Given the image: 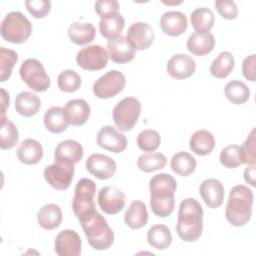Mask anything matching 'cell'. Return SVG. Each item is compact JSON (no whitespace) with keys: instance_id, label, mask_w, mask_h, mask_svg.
Returning a JSON list of instances; mask_svg holds the SVG:
<instances>
[{"instance_id":"d4e9b609","label":"cell","mask_w":256,"mask_h":256,"mask_svg":"<svg viewBox=\"0 0 256 256\" xmlns=\"http://www.w3.org/2000/svg\"><path fill=\"white\" fill-rule=\"evenodd\" d=\"M125 224L131 229H140L148 222V212L144 202L133 200L124 214Z\"/></svg>"},{"instance_id":"44dd1931","label":"cell","mask_w":256,"mask_h":256,"mask_svg":"<svg viewBox=\"0 0 256 256\" xmlns=\"http://www.w3.org/2000/svg\"><path fill=\"white\" fill-rule=\"evenodd\" d=\"M68 124L81 126L86 123L90 116V106L84 99H72L63 108Z\"/></svg>"},{"instance_id":"4dcf8cb0","label":"cell","mask_w":256,"mask_h":256,"mask_svg":"<svg viewBox=\"0 0 256 256\" xmlns=\"http://www.w3.org/2000/svg\"><path fill=\"white\" fill-rule=\"evenodd\" d=\"M44 125L49 132L54 134H59L65 131L68 127V122L63 108L60 106L50 107L45 112Z\"/></svg>"},{"instance_id":"5bb4252c","label":"cell","mask_w":256,"mask_h":256,"mask_svg":"<svg viewBox=\"0 0 256 256\" xmlns=\"http://www.w3.org/2000/svg\"><path fill=\"white\" fill-rule=\"evenodd\" d=\"M85 165L87 171L100 180L110 179L117 170L116 162L111 157L100 153L91 154Z\"/></svg>"},{"instance_id":"ac0fdd59","label":"cell","mask_w":256,"mask_h":256,"mask_svg":"<svg viewBox=\"0 0 256 256\" xmlns=\"http://www.w3.org/2000/svg\"><path fill=\"white\" fill-rule=\"evenodd\" d=\"M199 193L205 204L211 209L220 207L225 196L223 184L215 178L203 180L199 186Z\"/></svg>"},{"instance_id":"6da1fadb","label":"cell","mask_w":256,"mask_h":256,"mask_svg":"<svg viewBox=\"0 0 256 256\" xmlns=\"http://www.w3.org/2000/svg\"><path fill=\"white\" fill-rule=\"evenodd\" d=\"M176 189V179L168 173L156 174L150 179V207L156 216L165 218L172 214Z\"/></svg>"},{"instance_id":"52a82bcc","label":"cell","mask_w":256,"mask_h":256,"mask_svg":"<svg viewBox=\"0 0 256 256\" xmlns=\"http://www.w3.org/2000/svg\"><path fill=\"white\" fill-rule=\"evenodd\" d=\"M140 114V101L135 97H125L115 105L112 117L117 128L123 132H127L134 128Z\"/></svg>"},{"instance_id":"4316f807","label":"cell","mask_w":256,"mask_h":256,"mask_svg":"<svg viewBox=\"0 0 256 256\" xmlns=\"http://www.w3.org/2000/svg\"><path fill=\"white\" fill-rule=\"evenodd\" d=\"M41 107L40 98L28 91L20 92L15 99V110L16 112L24 117H32L36 115Z\"/></svg>"},{"instance_id":"5b68a950","label":"cell","mask_w":256,"mask_h":256,"mask_svg":"<svg viewBox=\"0 0 256 256\" xmlns=\"http://www.w3.org/2000/svg\"><path fill=\"white\" fill-rule=\"evenodd\" d=\"M32 33V24L28 18L19 11L8 13L2 20L0 27L1 37L13 44L24 43Z\"/></svg>"},{"instance_id":"8992f818","label":"cell","mask_w":256,"mask_h":256,"mask_svg":"<svg viewBox=\"0 0 256 256\" xmlns=\"http://www.w3.org/2000/svg\"><path fill=\"white\" fill-rule=\"evenodd\" d=\"M95 192L96 184L93 180L82 178L77 182L72 200V209L79 222L97 211L94 202Z\"/></svg>"},{"instance_id":"603a6c76","label":"cell","mask_w":256,"mask_h":256,"mask_svg":"<svg viewBox=\"0 0 256 256\" xmlns=\"http://www.w3.org/2000/svg\"><path fill=\"white\" fill-rule=\"evenodd\" d=\"M17 157L21 163L35 165L43 158V148L35 139H24L17 148Z\"/></svg>"},{"instance_id":"f1b7e54d","label":"cell","mask_w":256,"mask_h":256,"mask_svg":"<svg viewBox=\"0 0 256 256\" xmlns=\"http://www.w3.org/2000/svg\"><path fill=\"white\" fill-rule=\"evenodd\" d=\"M71 42L76 45H86L92 42L96 35V29L91 23H72L67 30Z\"/></svg>"},{"instance_id":"9a60e30c","label":"cell","mask_w":256,"mask_h":256,"mask_svg":"<svg viewBox=\"0 0 256 256\" xmlns=\"http://www.w3.org/2000/svg\"><path fill=\"white\" fill-rule=\"evenodd\" d=\"M97 144L110 152L121 153L127 147V138L111 125L100 128L97 133Z\"/></svg>"},{"instance_id":"f35d334b","label":"cell","mask_w":256,"mask_h":256,"mask_svg":"<svg viewBox=\"0 0 256 256\" xmlns=\"http://www.w3.org/2000/svg\"><path fill=\"white\" fill-rule=\"evenodd\" d=\"M18 61V54L5 47L0 48V81L5 82L11 76L14 65Z\"/></svg>"},{"instance_id":"7dc6e473","label":"cell","mask_w":256,"mask_h":256,"mask_svg":"<svg viewBox=\"0 0 256 256\" xmlns=\"http://www.w3.org/2000/svg\"><path fill=\"white\" fill-rule=\"evenodd\" d=\"M255 54H251L246 57L242 63L243 76L251 82L255 81Z\"/></svg>"},{"instance_id":"74e56055","label":"cell","mask_w":256,"mask_h":256,"mask_svg":"<svg viewBox=\"0 0 256 256\" xmlns=\"http://www.w3.org/2000/svg\"><path fill=\"white\" fill-rule=\"evenodd\" d=\"M19 140L18 129L15 124L5 118L1 117V129H0V147L3 150H9L13 148Z\"/></svg>"},{"instance_id":"8d00e7d4","label":"cell","mask_w":256,"mask_h":256,"mask_svg":"<svg viewBox=\"0 0 256 256\" xmlns=\"http://www.w3.org/2000/svg\"><path fill=\"white\" fill-rule=\"evenodd\" d=\"M167 164V158L160 152L145 153L138 157V168L146 173H151L159 169H163Z\"/></svg>"},{"instance_id":"7a4b0ae2","label":"cell","mask_w":256,"mask_h":256,"mask_svg":"<svg viewBox=\"0 0 256 256\" xmlns=\"http://www.w3.org/2000/svg\"><path fill=\"white\" fill-rule=\"evenodd\" d=\"M203 231V208L194 198L181 201L178 210L176 232L185 242H194Z\"/></svg>"},{"instance_id":"4fadbf2b","label":"cell","mask_w":256,"mask_h":256,"mask_svg":"<svg viewBox=\"0 0 256 256\" xmlns=\"http://www.w3.org/2000/svg\"><path fill=\"white\" fill-rule=\"evenodd\" d=\"M154 38L155 35L152 27L145 22L133 23L128 28L126 35L128 43L136 51L148 49L152 45Z\"/></svg>"},{"instance_id":"3957f363","label":"cell","mask_w":256,"mask_h":256,"mask_svg":"<svg viewBox=\"0 0 256 256\" xmlns=\"http://www.w3.org/2000/svg\"><path fill=\"white\" fill-rule=\"evenodd\" d=\"M253 200V192L247 186H234L230 191L225 209L226 220L235 227L245 226L252 216Z\"/></svg>"},{"instance_id":"cb8c5ba5","label":"cell","mask_w":256,"mask_h":256,"mask_svg":"<svg viewBox=\"0 0 256 256\" xmlns=\"http://www.w3.org/2000/svg\"><path fill=\"white\" fill-rule=\"evenodd\" d=\"M186 46L190 53L196 56H204L214 49L215 38L210 32L204 34L194 32L189 36Z\"/></svg>"},{"instance_id":"681fc988","label":"cell","mask_w":256,"mask_h":256,"mask_svg":"<svg viewBox=\"0 0 256 256\" xmlns=\"http://www.w3.org/2000/svg\"><path fill=\"white\" fill-rule=\"evenodd\" d=\"M1 103H2L1 117H5V110H6V107L9 106L10 98H9V94L3 88H1Z\"/></svg>"},{"instance_id":"bcb514c9","label":"cell","mask_w":256,"mask_h":256,"mask_svg":"<svg viewBox=\"0 0 256 256\" xmlns=\"http://www.w3.org/2000/svg\"><path fill=\"white\" fill-rule=\"evenodd\" d=\"M94 7L101 19L114 15L119 11V3L116 0H100L95 2Z\"/></svg>"},{"instance_id":"ffe728a7","label":"cell","mask_w":256,"mask_h":256,"mask_svg":"<svg viewBox=\"0 0 256 256\" xmlns=\"http://www.w3.org/2000/svg\"><path fill=\"white\" fill-rule=\"evenodd\" d=\"M188 26L187 17L180 11H167L160 18V27L162 31L171 37L182 35Z\"/></svg>"},{"instance_id":"e0dca14e","label":"cell","mask_w":256,"mask_h":256,"mask_svg":"<svg viewBox=\"0 0 256 256\" xmlns=\"http://www.w3.org/2000/svg\"><path fill=\"white\" fill-rule=\"evenodd\" d=\"M196 69V63L187 54L179 53L173 55L166 64V70L173 79L182 80L192 76Z\"/></svg>"},{"instance_id":"ee69618b","label":"cell","mask_w":256,"mask_h":256,"mask_svg":"<svg viewBox=\"0 0 256 256\" xmlns=\"http://www.w3.org/2000/svg\"><path fill=\"white\" fill-rule=\"evenodd\" d=\"M28 12L37 19L44 18L51 10V1L49 0H28L25 1Z\"/></svg>"},{"instance_id":"b9f144b4","label":"cell","mask_w":256,"mask_h":256,"mask_svg":"<svg viewBox=\"0 0 256 256\" xmlns=\"http://www.w3.org/2000/svg\"><path fill=\"white\" fill-rule=\"evenodd\" d=\"M255 128H253L244 141V143L239 146V156L242 164L255 165L256 156H255Z\"/></svg>"},{"instance_id":"7c38bea8","label":"cell","mask_w":256,"mask_h":256,"mask_svg":"<svg viewBox=\"0 0 256 256\" xmlns=\"http://www.w3.org/2000/svg\"><path fill=\"white\" fill-rule=\"evenodd\" d=\"M100 209L108 214L115 215L125 206L126 197L122 190L115 186H105L99 190L97 197Z\"/></svg>"},{"instance_id":"30bf717a","label":"cell","mask_w":256,"mask_h":256,"mask_svg":"<svg viewBox=\"0 0 256 256\" xmlns=\"http://www.w3.org/2000/svg\"><path fill=\"white\" fill-rule=\"evenodd\" d=\"M43 174L45 180L51 187L63 191L71 185L74 176V165L55 161L53 164L45 167Z\"/></svg>"},{"instance_id":"d6986e66","label":"cell","mask_w":256,"mask_h":256,"mask_svg":"<svg viewBox=\"0 0 256 256\" xmlns=\"http://www.w3.org/2000/svg\"><path fill=\"white\" fill-rule=\"evenodd\" d=\"M109 58L118 64H126L131 62L135 57V50L130 46L126 37L119 36L109 40L106 45Z\"/></svg>"},{"instance_id":"d590c367","label":"cell","mask_w":256,"mask_h":256,"mask_svg":"<svg viewBox=\"0 0 256 256\" xmlns=\"http://www.w3.org/2000/svg\"><path fill=\"white\" fill-rule=\"evenodd\" d=\"M224 94L232 104L241 105L248 101L250 90L246 83L239 80H232L225 85Z\"/></svg>"},{"instance_id":"9c48e42d","label":"cell","mask_w":256,"mask_h":256,"mask_svg":"<svg viewBox=\"0 0 256 256\" xmlns=\"http://www.w3.org/2000/svg\"><path fill=\"white\" fill-rule=\"evenodd\" d=\"M126 79L118 70H110L93 83V93L100 99H109L118 95L125 87Z\"/></svg>"},{"instance_id":"1f68e13d","label":"cell","mask_w":256,"mask_h":256,"mask_svg":"<svg viewBox=\"0 0 256 256\" xmlns=\"http://www.w3.org/2000/svg\"><path fill=\"white\" fill-rule=\"evenodd\" d=\"M124 27L125 19L120 13L102 18L99 22V31L101 35L108 40H112L121 36V32Z\"/></svg>"},{"instance_id":"2e32d148","label":"cell","mask_w":256,"mask_h":256,"mask_svg":"<svg viewBox=\"0 0 256 256\" xmlns=\"http://www.w3.org/2000/svg\"><path fill=\"white\" fill-rule=\"evenodd\" d=\"M81 238L71 229L62 230L55 238V252L59 256H79L81 254Z\"/></svg>"},{"instance_id":"c3c4849f","label":"cell","mask_w":256,"mask_h":256,"mask_svg":"<svg viewBox=\"0 0 256 256\" xmlns=\"http://www.w3.org/2000/svg\"><path fill=\"white\" fill-rule=\"evenodd\" d=\"M244 179L246 183L255 187V165H249L244 170Z\"/></svg>"},{"instance_id":"83f0119b","label":"cell","mask_w":256,"mask_h":256,"mask_svg":"<svg viewBox=\"0 0 256 256\" xmlns=\"http://www.w3.org/2000/svg\"><path fill=\"white\" fill-rule=\"evenodd\" d=\"M62 221V211L54 203L44 205L37 214V222L45 230H53L60 226Z\"/></svg>"},{"instance_id":"836d02e7","label":"cell","mask_w":256,"mask_h":256,"mask_svg":"<svg viewBox=\"0 0 256 256\" xmlns=\"http://www.w3.org/2000/svg\"><path fill=\"white\" fill-rule=\"evenodd\" d=\"M190 21L194 30L198 33H209L214 26L215 17L209 8L200 7L192 11Z\"/></svg>"},{"instance_id":"277c9868","label":"cell","mask_w":256,"mask_h":256,"mask_svg":"<svg viewBox=\"0 0 256 256\" xmlns=\"http://www.w3.org/2000/svg\"><path fill=\"white\" fill-rule=\"evenodd\" d=\"M89 245L95 250H106L114 242V232L97 211L80 222Z\"/></svg>"},{"instance_id":"8fae6325","label":"cell","mask_w":256,"mask_h":256,"mask_svg":"<svg viewBox=\"0 0 256 256\" xmlns=\"http://www.w3.org/2000/svg\"><path fill=\"white\" fill-rule=\"evenodd\" d=\"M108 58L107 50L100 45L94 44L78 51L76 62L79 67L86 71H98L107 66Z\"/></svg>"},{"instance_id":"e575fe53","label":"cell","mask_w":256,"mask_h":256,"mask_svg":"<svg viewBox=\"0 0 256 256\" xmlns=\"http://www.w3.org/2000/svg\"><path fill=\"white\" fill-rule=\"evenodd\" d=\"M235 60L229 51H222L213 60L210 65L209 71L212 76L218 79L226 78L234 69Z\"/></svg>"},{"instance_id":"d6a6232c","label":"cell","mask_w":256,"mask_h":256,"mask_svg":"<svg viewBox=\"0 0 256 256\" xmlns=\"http://www.w3.org/2000/svg\"><path fill=\"white\" fill-rule=\"evenodd\" d=\"M171 169L179 176L187 177L192 174L197 166L196 159L190 153L185 151L177 152L173 155L170 162Z\"/></svg>"},{"instance_id":"7402d4cb","label":"cell","mask_w":256,"mask_h":256,"mask_svg":"<svg viewBox=\"0 0 256 256\" xmlns=\"http://www.w3.org/2000/svg\"><path fill=\"white\" fill-rule=\"evenodd\" d=\"M83 147L82 145L71 139H67L58 143L54 151V161L66 162L75 165L83 157Z\"/></svg>"},{"instance_id":"ab89813d","label":"cell","mask_w":256,"mask_h":256,"mask_svg":"<svg viewBox=\"0 0 256 256\" xmlns=\"http://www.w3.org/2000/svg\"><path fill=\"white\" fill-rule=\"evenodd\" d=\"M57 84H58V88L61 91L65 93H72L77 91L80 88L82 84V80L80 75L77 72L71 69H67L62 71L58 75Z\"/></svg>"},{"instance_id":"484cf974","label":"cell","mask_w":256,"mask_h":256,"mask_svg":"<svg viewBox=\"0 0 256 256\" xmlns=\"http://www.w3.org/2000/svg\"><path fill=\"white\" fill-rule=\"evenodd\" d=\"M189 147L195 154L206 156L213 151L215 147V138L208 130H197L190 137Z\"/></svg>"},{"instance_id":"7bdbcfd3","label":"cell","mask_w":256,"mask_h":256,"mask_svg":"<svg viewBox=\"0 0 256 256\" xmlns=\"http://www.w3.org/2000/svg\"><path fill=\"white\" fill-rule=\"evenodd\" d=\"M220 163L228 169H235L242 165L239 156V146L238 145H228L223 148L219 156Z\"/></svg>"},{"instance_id":"f6af8a7d","label":"cell","mask_w":256,"mask_h":256,"mask_svg":"<svg viewBox=\"0 0 256 256\" xmlns=\"http://www.w3.org/2000/svg\"><path fill=\"white\" fill-rule=\"evenodd\" d=\"M216 10L221 17L227 20H234L238 16V8L234 1L231 0H218L214 3Z\"/></svg>"},{"instance_id":"f546056e","label":"cell","mask_w":256,"mask_h":256,"mask_svg":"<svg viewBox=\"0 0 256 256\" xmlns=\"http://www.w3.org/2000/svg\"><path fill=\"white\" fill-rule=\"evenodd\" d=\"M147 241L153 248L164 250L172 243L171 231L164 224H155L147 231Z\"/></svg>"},{"instance_id":"ba28073f","label":"cell","mask_w":256,"mask_h":256,"mask_svg":"<svg viewBox=\"0 0 256 256\" xmlns=\"http://www.w3.org/2000/svg\"><path fill=\"white\" fill-rule=\"evenodd\" d=\"M19 74L23 82L35 92H44L49 89L51 81L42 63L35 58H28L22 62Z\"/></svg>"},{"instance_id":"60d3db41","label":"cell","mask_w":256,"mask_h":256,"mask_svg":"<svg viewBox=\"0 0 256 256\" xmlns=\"http://www.w3.org/2000/svg\"><path fill=\"white\" fill-rule=\"evenodd\" d=\"M160 134L153 129H144L137 137V145L144 152H153L160 146Z\"/></svg>"}]
</instances>
